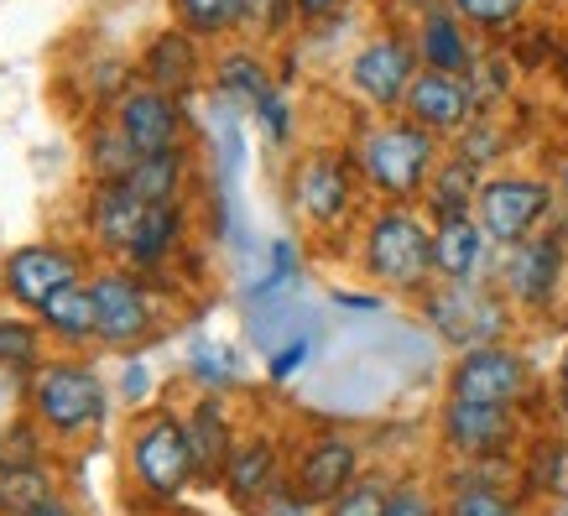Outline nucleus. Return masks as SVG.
Masks as SVG:
<instances>
[{"instance_id":"7c9ffc66","label":"nucleus","mask_w":568,"mask_h":516,"mask_svg":"<svg viewBox=\"0 0 568 516\" xmlns=\"http://www.w3.org/2000/svg\"><path fill=\"white\" fill-rule=\"evenodd\" d=\"M173 21L183 32H193L199 42H224V37L241 32V11L245 0H168Z\"/></svg>"},{"instance_id":"9d476101","label":"nucleus","mask_w":568,"mask_h":516,"mask_svg":"<svg viewBox=\"0 0 568 516\" xmlns=\"http://www.w3.org/2000/svg\"><path fill=\"white\" fill-rule=\"evenodd\" d=\"M417 73H423V63H417L413 32H402V27H381V32H371L361 48L345 58L349 94L361 104H371L376 115H402L407 89H413Z\"/></svg>"},{"instance_id":"c03bdc74","label":"nucleus","mask_w":568,"mask_h":516,"mask_svg":"<svg viewBox=\"0 0 568 516\" xmlns=\"http://www.w3.org/2000/svg\"><path fill=\"white\" fill-rule=\"evenodd\" d=\"M256 516H324V512H318L308 496H297V485L287 480V485H276L272 496H266V506H261Z\"/></svg>"},{"instance_id":"5701e85b","label":"nucleus","mask_w":568,"mask_h":516,"mask_svg":"<svg viewBox=\"0 0 568 516\" xmlns=\"http://www.w3.org/2000/svg\"><path fill=\"white\" fill-rule=\"evenodd\" d=\"M214 89H220L224 104H245V110H256L266 94H276L272 58H266L256 42H230V48L214 52Z\"/></svg>"},{"instance_id":"49530a36","label":"nucleus","mask_w":568,"mask_h":516,"mask_svg":"<svg viewBox=\"0 0 568 516\" xmlns=\"http://www.w3.org/2000/svg\"><path fill=\"white\" fill-rule=\"evenodd\" d=\"M293 11H297V21H328L334 11H345V0H293Z\"/></svg>"},{"instance_id":"2f4dec72","label":"nucleus","mask_w":568,"mask_h":516,"mask_svg":"<svg viewBox=\"0 0 568 516\" xmlns=\"http://www.w3.org/2000/svg\"><path fill=\"white\" fill-rule=\"evenodd\" d=\"M448 516H532V500L506 485H444Z\"/></svg>"},{"instance_id":"bb28decb","label":"nucleus","mask_w":568,"mask_h":516,"mask_svg":"<svg viewBox=\"0 0 568 516\" xmlns=\"http://www.w3.org/2000/svg\"><path fill=\"white\" fill-rule=\"evenodd\" d=\"M183 241H189V214H183V204H146V220H141L125 266H131V272H156L162 261H173L178 251H183Z\"/></svg>"},{"instance_id":"e433bc0d","label":"nucleus","mask_w":568,"mask_h":516,"mask_svg":"<svg viewBox=\"0 0 568 516\" xmlns=\"http://www.w3.org/2000/svg\"><path fill=\"white\" fill-rule=\"evenodd\" d=\"M42 454H48V433L37 428V417H11V423H0V475L6 469H27V465H42Z\"/></svg>"},{"instance_id":"8fccbe9b","label":"nucleus","mask_w":568,"mask_h":516,"mask_svg":"<svg viewBox=\"0 0 568 516\" xmlns=\"http://www.w3.org/2000/svg\"><path fill=\"white\" fill-rule=\"evenodd\" d=\"M552 402H558V417L568 423V355L558 361V376H552Z\"/></svg>"},{"instance_id":"0eeeda50","label":"nucleus","mask_w":568,"mask_h":516,"mask_svg":"<svg viewBox=\"0 0 568 516\" xmlns=\"http://www.w3.org/2000/svg\"><path fill=\"white\" fill-rule=\"evenodd\" d=\"M27 413L37 428L52 438H79V433L100 428L110 413V392L84 361H48L27 381Z\"/></svg>"},{"instance_id":"39448f33","label":"nucleus","mask_w":568,"mask_h":516,"mask_svg":"<svg viewBox=\"0 0 568 516\" xmlns=\"http://www.w3.org/2000/svg\"><path fill=\"white\" fill-rule=\"evenodd\" d=\"M125 465H131V480H136V490L152 500V506H178V500L199 485L189 428H183V417L168 413V407H152V413L136 417Z\"/></svg>"},{"instance_id":"473e14b6","label":"nucleus","mask_w":568,"mask_h":516,"mask_svg":"<svg viewBox=\"0 0 568 516\" xmlns=\"http://www.w3.org/2000/svg\"><path fill=\"white\" fill-rule=\"evenodd\" d=\"M58 475L48 465H27V469H6L0 475V516H32L48 500H58Z\"/></svg>"},{"instance_id":"a19ab883","label":"nucleus","mask_w":568,"mask_h":516,"mask_svg":"<svg viewBox=\"0 0 568 516\" xmlns=\"http://www.w3.org/2000/svg\"><path fill=\"white\" fill-rule=\"evenodd\" d=\"M308 361H313V334L303 328V334L282 340L272 355H266V381H272V386H287L293 376H303V371H308Z\"/></svg>"},{"instance_id":"09e8293b","label":"nucleus","mask_w":568,"mask_h":516,"mask_svg":"<svg viewBox=\"0 0 568 516\" xmlns=\"http://www.w3.org/2000/svg\"><path fill=\"white\" fill-rule=\"evenodd\" d=\"M334 308H355V313H376V308H381V293H345V287H334Z\"/></svg>"},{"instance_id":"a878e982","label":"nucleus","mask_w":568,"mask_h":516,"mask_svg":"<svg viewBox=\"0 0 568 516\" xmlns=\"http://www.w3.org/2000/svg\"><path fill=\"white\" fill-rule=\"evenodd\" d=\"M42 334L52 344H63V350H84V344H100V303H94V287L79 282L69 293H58L48 308L32 313Z\"/></svg>"},{"instance_id":"c85d7f7f","label":"nucleus","mask_w":568,"mask_h":516,"mask_svg":"<svg viewBox=\"0 0 568 516\" xmlns=\"http://www.w3.org/2000/svg\"><path fill=\"white\" fill-rule=\"evenodd\" d=\"M448 152L465 156L469 168H480L485 178L490 172H500V162H506V152H511V131H506V121H500L496 110L490 115H480V121H469L459 136L448 141Z\"/></svg>"},{"instance_id":"cd10ccee","label":"nucleus","mask_w":568,"mask_h":516,"mask_svg":"<svg viewBox=\"0 0 568 516\" xmlns=\"http://www.w3.org/2000/svg\"><path fill=\"white\" fill-rule=\"evenodd\" d=\"M189 183H193V152H162V156H141L125 189L136 193L141 204H183L189 199Z\"/></svg>"},{"instance_id":"2eb2a0df","label":"nucleus","mask_w":568,"mask_h":516,"mask_svg":"<svg viewBox=\"0 0 568 516\" xmlns=\"http://www.w3.org/2000/svg\"><path fill=\"white\" fill-rule=\"evenodd\" d=\"M110 121L121 125V136L136 146V156L183 152V136H189V110H183V100H173V94H162V89H152V84L121 89Z\"/></svg>"},{"instance_id":"603ef678","label":"nucleus","mask_w":568,"mask_h":516,"mask_svg":"<svg viewBox=\"0 0 568 516\" xmlns=\"http://www.w3.org/2000/svg\"><path fill=\"white\" fill-rule=\"evenodd\" d=\"M527 6H532V0H527Z\"/></svg>"},{"instance_id":"f8f14e48","label":"nucleus","mask_w":568,"mask_h":516,"mask_svg":"<svg viewBox=\"0 0 568 516\" xmlns=\"http://www.w3.org/2000/svg\"><path fill=\"white\" fill-rule=\"evenodd\" d=\"M94 303H100V344L104 350H141L156 334L162 313H156V293L146 272L131 266H104L89 276Z\"/></svg>"},{"instance_id":"a211bd4d","label":"nucleus","mask_w":568,"mask_h":516,"mask_svg":"<svg viewBox=\"0 0 568 516\" xmlns=\"http://www.w3.org/2000/svg\"><path fill=\"white\" fill-rule=\"evenodd\" d=\"M183 428H189V448H193V469H199V485H224V469H230V454L241 444V428L230 417V402L224 396L199 392L189 413H183Z\"/></svg>"},{"instance_id":"4468645a","label":"nucleus","mask_w":568,"mask_h":516,"mask_svg":"<svg viewBox=\"0 0 568 516\" xmlns=\"http://www.w3.org/2000/svg\"><path fill=\"white\" fill-rule=\"evenodd\" d=\"M79 282H84V261H79V251H69V245H58V241L17 245L6 256V266H0V293L27 313L48 308L52 297L79 287Z\"/></svg>"},{"instance_id":"6ab92c4d","label":"nucleus","mask_w":568,"mask_h":516,"mask_svg":"<svg viewBox=\"0 0 568 516\" xmlns=\"http://www.w3.org/2000/svg\"><path fill=\"white\" fill-rule=\"evenodd\" d=\"M136 73H141V84L162 89V94H173V100H189L193 89H199V79H204V48H199V37L183 32V27H162V32L141 48Z\"/></svg>"},{"instance_id":"1a4fd4ad","label":"nucleus","mask_w":568,"mask_h":516,"mask_svg":"<svg viewBox=\"0 0 568 516\" xmlns=\"http://www.w3.org/2000/svg\"><path fill=\"white\" fill-rule=\"evenodd\" d=\"M532 392H537V365L511 340L454 355L444 376L448 402H475V407H500V413H521L532 402Z\"/></svg>"},{"instance_id":"dca6fc26","label":"nucleus","mask_w":568,"mask_h":516,"mask_svg":"<svg viewBox=\"0 0 568 516\" xmlns=\"http://www.w3.org/2000/svg\"><path fill=\"white\" fill-rule=\"evenodd\" d=\"M402 115L413 125H423L428 136H438L448 146V141L459 136L469 121H480L485 110L480 100H475V89H469V79H459V73H417L413 89H407V104H402Z\"/></svg>"},{"instance_id":"de8ad7c7","label":"nucleus","mask_w":568,"mask_h":516,"mask_svg":"<svg viewBox=\"0 0 568 516\" xmlns=\"http://www.w3.org/2000/svg\"><path fill=\"white\" fill-rule=\"evenodd\" d=\"M552 193H558V220H568V146L552 156Z\"/></svg>"},{"instance_id":"b1692460","label":"nucleus","mask_w":568,"mask_h":516,"mask_svg":"<svg viewBox=\"0 0 568 516\" xmlns=\"http://www.w3.org/2000/svg\"><path fill=\"white\" fill-rule=\"evenodd\" d=\"M480 189H485V172L469 168L465 156L444 152V162L433 168L428 189H423V214H428L433 224L438 220H465V214H475V204H480Z\"/></svg>"},{"instance_id":"6e6552de","label":"nucleus","mask_w":568,"mask_h":516,"mask_svg":"<svg viewBox=\"0 0 568 516\" xmlns=\"http://www.w3.org/2000/svg\"><path fill=\"white\" fill-rule=\"evenodd\" d=\"M475 220H480V230L490 235L496 251L527 241V235H537V230H548V224L558 220L552 178L548 172H532V168L490 172L485 189H480V204H475Z\"/></svg>"},{"instance_id":"7ed1b4c3","label":"nucleus","mask_w":568,"mask_h":516,"mask_svg":"<svg viewBox=\"0 0 568 516\" xmlns=\"http://www.w3.org/2000/svg\"><path fill=\"white\" fill-rule=\"evenodd\" d=\"M365 183L349 146H308L287 172V204L313 235H345L365 220Z\"/></svg>"},{"instance_id":"412c9836","label":"nucleus","mask_w":568,"mask_h":516,"mask_svg":"<svg viewBox=\"0 0 568 516\" xmlns=\"http://www.w3.org/2000/svg\"><path fill=\"white\" fill-rule=\"evenodd\" d=\"M413 48H417V63H423L428 73H459V79L475 69V58L485 52L480 37L469 32V27L454 17L448 6L423 11V17L413 21Z\"/></svg>"},{"instance_id":"58836bf2","label":"nucleus","mask_w":568,"mask_h":516,"mask_svg":"<svg viewBox=\"0 0 568 516\" xmlns=\"http://www.w3.org/2000/svg\"><path fill=\"white\" fill-rule=\"evenodd\" d=\"M392 475H381V469H365L361 480L349 485L339 500H328L324 516H386V500H392Z\"/></svg>"},{"instance_id":"aec40b11","label":"nucleus","mask_w":568,"mask_h":516,"mask_svg":"<svg viewBox=\"0 0 568 516\" xmlns=\"http://www.w3.org/2000/svg\"><path fill=\"white\" fill-rule=\"evenodd\" d=\"M433 272H438V282H454V287L490 282V272H496V245H490V235L480 230L475 214L433 224Z\"/></svg>"},{"instance_id":"9b49d317","label":"nucleus","mask_w":568,"mask_h":516,"mask_svg":"<svg viewBox=\"0 0 568 516\" xmlns=\"http://www.w3.org/2000/svg\"><path fill=\"white\" fill-rule=\"evenodd\" d=\"M527 444L521 413L500 407H475V402H448L438 407V448L448 465H485V459H517Z\"/></svg>"},{"instance_id":"f257e3e1","label":"nucleus","mask_w":568,"mask_h":516,"mask_svg":"<svg viewBox=\"0 0 568 516\" xmlns=\"http://www.w3.org/2000/svg\"><path fill=\"white\" fill-rule=\"evenodd\" d=\"M355 266L381 297H423L438 287L433 272V220L417 204H371L355 230Z\"/></svg>"},{"instance_id":"3c124183","label":"nucleus","mask_w":568,"mask_h":516,"mask_svg":"<svg viewBox=\"0 0 568 516\" xmlns=\"http://www.w3.org/2000/svg\"><path fill=\"white\" fill-rule=\"evenodd\" d=\"M32 516H79V506H73V500H48V506H42V512H32Z\"/></svg>"},{"instance_id":"79ce46f5","label":"nucleus","mask_w":568,"mask_h":516,"mask_svg":"<svg viewBox=\"0 0 568 516\" xmlns=\"http://www.w3.org/2000/svg\"><path fill=\"white\" fill-rule=\"evenodd\" d=\"M386 516H448L444 490H433V485H423V480H396L392 500H386Z\"/></svg>"},{"instance_id":"20e7f679","label":"nucleus","mask_w":568,"mask_h":516,"mask_svg":"<svg viewBox=\"0 0 568 516\" xmlns=\"http://www.w3.org/2000/svg\"><path fill=\"white\" fill-rule=\"evenodd\" d=\"M490 282L500 287V297L527 318H548L558 313L568 293V220H552L548 230H537L527 241L496 251V272Z\"/></svg>"},{"instance_id":"ddd939ff","label":"nucleus","mask_w":568,"mask_h":516,"mask_svg":"<svg viewBox=\"0 0 568 516\" xmlns=\"http://www.w3.org/2000/svg\"><path fill=\"white\" fill-rule=\"evenodd\" d=\"M361 475H365V444L345 428H324V433H313V438H303V448H297L293 465H287V480L297 485V496H308L318 512H324L328 500L345 496Z\"/></svg>"},{"instance_id":"a18cd8bd","label":"nucleus","mask_w":568,"mask_h":516,"mask_svg":"<svg viewBox=\"0 0 568 516\" xmlns=\"http://www.w3.org/2000/svg\"><path fill=\"white\" fill-rule=\"evenodd\" d=\"M121 396L131 402V407H141L146 396H152V371L141 361H125V371H121Z\"/></svg>"},{"instance_id":"f03ea898","label":"nucleus","mask_w":568,"mask_h":516,"mask_svg":"<svg viewBox=\"0 0 568 516\" xmlns=\"http://www.w3.org/2000/svg\"><path fill=\"white\" fill-rule=\"evenodd\" d=\"M349 152H355L371 204H423V189H428L433 168L444 162L448 146L407 115H376L349 141Z\"/></svg>"},{"instance_id":"ea45409f","label":"nucleus","mask_w":568,"mask_h":516,"mask_svg":"<svg viewBox=\"0 0 568 516\" xmlns=\"http://www.w3.org/2000/svg\"><path fill=\"white\" fill-rule=\"evenodd\" d=\"M465 79H469V89H475L480 110L490 115V104H500L506 94H511V84H517V63H511L506 52H480V58H475V69H469Z\"/></svg>"},{"instance_id":"f3484780","label":"nucleus","mask_w":568,"mask_h":516,"mask_svg":"<svg viewBox=\"0 0 568 516\" xmlns=\"http://www.w3.org/2000/svg\"><path fill=\"white\" fill-rule=\"evenodd\" d=\"M287 465H293V459L282 454V438H276V433H266V428L241 433V444L230 454V469H224L220 490L235 500L241 512L256 516L276 485H287Z\"/></svg>"},{"instance_id":"c9c22d12","label":"nucleus","mask_w":568,"mask_h":516,"mask_svg":"<svg viewBox=\"0 0 568 516\" xmlns=\"http://www.w3.org/2000/svg\"><path fill=\"white\" fill-rule=\"evenodd\" d=\"M189 376H193V386H199V392L230 396L235 386H241V361H235V350H230V344L199 340L189 350Z\"/></svg>"},{"instance_id":"c756f323","label":"nucleus","mask_w":568,"mask_h":516,"mask_svg":"<svg viewBox=\"0 0 568 516\" xmlns=\"http://www.w3.org/2000/svg\"><path fill=\"white\" fill-rule=\"evenodd\" d=\"M42 324L21 313H0V371L17 381H32L42 371Z\"/></svg>"},{"instance_id":"f704fd0d","label":"nucleus","mask_w":568,"mask_h":516,"mask_svg":"<svg viewBox=\"0 0 568 516\" xmlns=\"http://www.w3.org/2000/svg\"><path fill=\"white\" fill-rule=\"evenodd\" d=\"M84 162H89V178H94V183H125L141 156H136V146L121 136V125H115V121H100L94 131H89Z\"/></svg>"},{"instance_id":"72a5a7b5","label":"nucleus","mask_w":568,"mask_h":516,"mask_svg":"<svg viewBox=\"0 0 568 516\" xmlns=\"http://www.w3.org/2000/svg\"><path fill=\"white\" fill-rule=\"evenodd\" d=\"M444 6L465 21L475 37H490V42L517 37L521 27H527V0H444Z\"/></svg>"},{"instance_id":"423d86ee","label":"nucleus","mask_w":568,"mask_h":516,"mask_svg":"<svg viewBox=\"0 0 568 516\" xmlns=\"http://www.w3.org/2000/svg\"><path fill=\"white\" fill-rule=\"evenodd\" d=\"M417 318H423L454 355H465V350H485V344L511 340L517 308L500 297L496 282H465V287L438 282V287L417 303Z\"/></svg>"},{"instance_id":"4c0bfd02","label":"nucleus","mask_w":568,"mask_h":516,"mask_svg":"<svg viewBox=\"0 0 568 516\" xmlns=\"http://www.w3.org/2000/svg\"><path fill=\"white\" fill-rule=\"evenodd\" d=\"M293 21H297V11H293V0H245V11H241V32L235 37H245V42H282V37L293 32Z\"/></svg>"},{"instance_id":"393cba45","label":"nucleus","mask_w":568,"mask_h":516,"mask_svg":"<svg viewBox=\"0 0 568 516\" xmlns=\"http://www.w3.org/2000/svg\"><path fill=\"white\" fill-rule=\"evenodd\" d=\"M517 490L527 500H564L568 496V438L564 433H537L521 444Z\"/></svg>"},{"instance_id":"37998d69","label":"nucleus","mask_w":568,"mask_h":516,"mask_svg":"<svg viewBox=\"0 0 568 516\" xmlns=\"http://www.w3.org/2000/svg\"><path fill=\"white\" fill-rule=\"evenodd\" d=\"M251 115H256L261 136L272 141V146H287V141H293V104H287V94H282V89H276V94H266Z\"/></svg>"},{"instance_id":"4be33fe9","label":"nucleus","mask_w":568,"mask_h":516,"mask_svg":"<svg viewBox=\"0 0 568 516\" xmlns=\"http://www.w3.org/2000/svg\"><path fill=\"white\" fill-rule=\"evenodd\" d=\"M141 220H146V204L125 183H94V193H89V235H94L104 256H115L125 266Z\"/></svg>"}]
</instances>
